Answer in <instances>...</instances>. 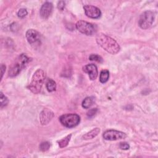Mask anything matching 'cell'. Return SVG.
Masks as SVG:
<instances>
[{
    "label": "cell",
    "instance_id": "cell-4",
    "mask_svg": "<svg viewBox=\"0 0 158 158\" xmlns=\"http://www.w3.org/2000/svg\"><path fill=\"white\" fill-rule=\"evenodd\" d=\"M60 123L67 128H73L77 126L80 122V117L76 114H66L59 117Z\"/></svg>",
    "mask_w": 158,
    "mask_h": 158
},
{
    "label": "cell",
    "instance_id": "cell-1",
    "mask_svg": "<svg viewBox=\"0 0 158 158\" xmlns=\"http://www.w3.org/2000/svg\"><path fill=\"white\" fill-rule=\"evenodd\" d=\"M96 40L98 45L111 54H115L120 50V47L117 42L110 36L105 34H98L96 38Z\"/></svg>",
    "mask_w": 158,
    "mask_h": 158
},
{
    "label": "cell",
    "instance_id": "cell-15",
    "mask_svg": "<svg viewBox=\"0 0 158 158\" xmlns=\"http://www.w3.org/2000/svg\"><path fill=\"white\" fill-rule=\"evenodd\" d=\"M71 137H72V135L70 134V135L66 136L63 139H62L60 141H58V144H59V147L60 148H63L64 147H66L68 145V144H69V141L70 140Z\"/></svg>",
    "mask_w": 158,
    "mask_h": 158
},
{
    "label": "cell",
    "instance_id": "cell-24",
    "mask_svg": "<svg viewBox=\"0 0 158 158\" xmlns=\"http://www.w3.org/2000/svg\"><path fill=\"white\" fill-rule=\"evenodd\" d=\"M65 6V3L63 1H60L57 3V8L60 10H62L64 9Z\"/></svg>",
    "mask_w": 158,
    "mask_h": 158
},
{
    "label": "cell",
    "instance_id": "cell-21",
    "mask_svg": "<svg viewBox=\"0 0 158 158\" xmlns=\"http://www.w3.org/2000/svg\"><path fill=\"white\" fill-rule=\"evenodd\" d=\"M27 13L28 12L26 9L22 8V9H20L17 12V15L20 18H23L27 15Z\"/></svg>",
    "mask_w": 158,
    "mask_h": 158
},
{
    "label": "cell",
    "instance_id": "cell-6",
    "mask_svg": "<svg viewBox=\"0 0 158 158\" xmlns=\"http://www.w3.org/2000/svg\"><path fill=\"white\" fill-rule=\"evenodd\" d=\"M76 28L80 32L86 35H92L96 32L95 26L84 20L78 21L76 23Z\"/></svg>",
    "mask_w": 158,
    "mask_h": 158
},
{
    "label": "cell",
    "instance_id": "cell-12",
    "mask_svg": "<svg viewBox=\"0 0 158 158\" xmlns=\"http://www.w3.org/2000/svg\"><path fill=\"white\" fill-rule=\"evenodd\" d=\"M52 3L49 2H46L41 7V9L40 10V14L43 19H46L50 16V15L52 13Z\"/></svg>",
    "mask_w": 158,
    "mask_h": 158
},
{
    "label": "cell",
    "instance_id": "cell-20",
    "mask_svg": "<svg viewBox=\"0 0 158 158\" xmlns=\"http://www.w3.org/2000/svg\"><path fill=\"white\" fill-rule=\"evenodd\" d=\"M49 148H50V143L48 141L42 142L40 145V149L43 152L47 151L49 149Z\"/></svg>",
    "mask_w": 158,
    "mask_h": 158
},
{
    "label": "cell",
    "instance_id": "cell-18",
    "mask_svg": "<svg viewBox=\"0 0 158 158\" xmlns=\"http://www.w3.org/2000/svg\"><path fill=\"white\" fill-rule=\"evenodd\" d=\"M0 101H1V108H3L4 107L6 106L8 104V99L3 94L2 92L0 94Z\"/></svg>",
    "mask_w": 158,
    "mask_h": 158
},
{
    "label": "cell",
    "instance_id": "cell-9",
    "mask_svg": "<svg viewBox=\"0 0 158 158\" xmlns=\"http://www.w3.org/2000/svg\"><path fill=\"white\" fill-rule=\"evenodd\" d=\"M85 15L91 19H98L101 15L100 9L92 5H85L83 7Z\"/></svg>",
    "mask_w": 158,
    "mask_h": 158
},
{
    "label": "cell",
    "instance_id": "cell-11",
    "mask_svg": "<svg viewBox=\"0 0 158 158\" xmlns=\"http://www.w3.org/2000/svg\"><path fill=\"white\" fill-rule=\"evenodd\" d=\"M83 70L85 73H87L88 74L89 77L91 80H94L98 77V69L97 67L93 64H90L85 65L83 67Z\"/></svg>",
    "mask_w": 158,
    "mask_h": 158
},
{
    "label": "cell",
    "instance_id": "cell-25",
    "mask_svg": "<svg viewBox=\"0 0 158 158\" xmlns=\"http://www.w3.org/2000/svg\"><path fill=\"white\" fill-rule=\"evenodd\" d=\"M1 78H2V76L4 75V71L6 70V66L4 64H1Z\"/></svg>",
    "mask_w": 158,
    "mask_h": 158
},
{
    "label": "cell",
    "instance_id": "cell-13",
    "mask_svg": "<svg viewBox=\"0 0 158 158\" xmlns=\"http://www.w3.org/2000/svg\"><path fill=\"white\" fill-rule=\"evenodd\" d=\"M99 132H100V128L96 127V128L91 130L89 132L86 133V134H85L83 136V139H85V140L91 139L95 138L99 133Z\"/></svg>",
    "mask_w": 158,
    "mask_h": 158
},
{
    "label": "cell",
    "instance_id": "cell-16",
    "mask_svg": "<svg viewBox=\"0 0 158 158\" xmlns=\"http://www.w3.org/2000/svg\"><path fill=\"white\" fill-rule=\"evenodd\" d=\"M46 89H48V91L52 92V91H55L56 89V83L53 80L49 79L46 82Z\"/></svg>",
    "mask_w": 158,
    "mask_h": 158
},
{
    "label": "cell",
    "instance_id": "cell-7",
    "mask_svg": "<svg viewBox=\"0 0 158 158\" xmlns=\"http://www.w3.org/2000/svg\"><path fill=\"white\" fill-rule=\"evenodd\" d=\"M102 136L106 140L115 141L125 138L127 137V135L120 131L115 130H108L104 132Z\"/></svg>",
    "mask_w": 158,
    "mask_h": 158
},
{
    "label": "cell",
    "instance_id": "cell-17",
    "mask_svg": "<svg viewBox=\"0 0 158 158\" xmlns=\"http://www.w3.org/2000/svg\"><path fill=\"white\" fill-rule=\"evenodd\" d=\"M93 103V99L91 97H86L82 102V107L85 109L89 108Z\"/></svg>",
    "mask_w": 158,
    "mask_h": 158
},
{
    "label": "cell",
    "instance_id": "cell-22",
    "mask_svg": "<svg viewBox=\"0 0 158 158\" xmlns=\"http://www.w3.org/2000/svg\"><path fill=\"white\" fill-rule=\"evenodd\" d=\"M119 148L122 150H127L130 148V146L126 142H122L119 144Z\"/></svg>",
    "mask_w": 158,
    "mask_h": 158
},
{
    "label": "cell",
    "instance_id": "cell-10",
    "mask_svg": "<svg viewBox=\"0 0 158 158\" xmlns=\"http://www.w3.org/2000/svg\"><path fill=\"white\" fill-rule=\"evenodd\" d=\"M54 114L53 112L48 109H43L40 114V120L41 125H47L54 117Z\"/></svg>",
    "mask_w": 158,
    "mask_h": 158
},
{
    "label": "cell",
    "instance_id": "cell-23",
    "mask_svg": "<svg viewBox=\"0 0 158 158\" xmlns=\"http://www.w3.org/2000/svg\"><path fill=\"white\" fill-rule=\"evenodd\" d=\"M96 112H97V109H96V108L91 109H90V110L87 112V115H88L89 117H93V115H95V114L96 113Z\"/></svg>",
    "mask_w": 158,
    "mask_h": 158
},
{
    "label": "cell",
    "instance_id": "cell-8",
    "mask_svg": "<svg viewBox=\"0 0 158 158\" xmlns=\"http://www.w3.org/2000/svg\"><path fill=\"white\" fill-rule=\"evenodd\" d=\"M25 36L28 42L32 46L38 45L41 43V34L36 30H28Z\"/></svg>",
    "mask_w": 158,
    "mask_h": 158
},
{
    "label": "cell",
    "instance_id": "cell-5",
    "mask_svg": "<svg viewBox=\"0 0 158 158\" xmlns=\"http://www.w3.org/2000/svg\"><path fill=\"white\" fill-rule=\"evenodd\" d=\"M154 13L151 10H146L143 12L139 16L138 25L142 29L146 30L151 27L154 20Z\"/></svg>",
    "mask_w": 158,
    "mask_h": 158
},
{
    "label": "cell",
    "instance_id": "cell-3",
    "mask_svg": "<svg viewBox=\"0 0 158 158\" xmlns=\"http://www.w3.org/2000/svg\"><path fill=\"white\" fill-rule=\"evenodd\" d=\"M46 78V73L41 69H37L33 73L31 81L28 85V89L33 93L38 94L40 92L43 84Z\"/></svg>",
    "mask_w": 158,
    "mask_h": 158
},
{
    "label": "cell",
    "instance_id": "cell-19",
    "mask_svg": "<svg viewBox=\"0 0 158 158\" xmlns=\"http://www.w3.org/2000/svg\"><path fill=\"white\" fill-rule=\"evenodd\" d=\"M89 60H91L96 61V62H99V63H101V62H103L102 58L100 56H99V55H98V54H91L89 56Z\"/></svg>",
    "mask_w": 158,
    "mask_h": 158
},
{
    "label": "cell",
    "instance_id": "cell-2",
    "mask_svg": "<svg viewBox=\"0 0 158 158\" xmlns=\"http://www.w3.org/2000/svg\"><path fill=\"white\" fill-rule=\"evenodd\" d=\"M30 58L25 54H21L15 58L9 69V75L11 77L17 76L27 65Z\"/></svg>",
    "mask_w": 158,
    "mask_h": 158
},
{
    "label": "cell",
    "instance_id": "cell-14",
    "mask_svg": "<svg viewBox=\"0 0 158 158\" xmlns=\"http://www.w3.org/2000/svg\"><path fill=\"white\" fill-rule=\"evenodd\" d=\"M109 78V72L107 69H104L101 70L99 75V81L102 83H106Z\"/></svg>",
    "mask_w": 158,
    "mask_h": 158
}]
</instances>
